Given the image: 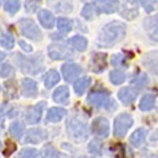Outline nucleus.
Returning <instances> with one entry per match:
<instances>
[{
  "label": "nucleus",
  "mask_w": 158,
  "mask_h": 158,
  "mask_svg": "<svg viewBox=\"0 0 158 158\" xmlns=\"http://www.w3.org/2000/svg\"><path fill=\"white\" fill-rule=\"evenodd\" d=\"M126 25L120 22H112L103 28L97 39V45L110 48L123 39L126 34Z\"/></svg>",
  "instance_id": "f257e3e1"
},
{
  "label": "nucleus",
  "mask_w": 158,
  "mask_h": 158,
  "mask_svg": "<svg viewBox=\"0 0 158 158\" xmlns=\"http://www.w3.org/2000/svg\"><path fill=\"white\" fill-rule=\"evenodd\" d=\"M19 26L21 32L25 37L39 41L42 38V33L36 24L31 19H22L20 21Z\"/></svg>",
  "instance_id": "f03ea898"
},
{
  "label": "nucleus",
  "mask_w": 158,
  "mask_h": 158,
  "mask_svg": "<svg viewBox=\"0 0 158 158\" xmlns=\"http://www.w3.org/2000/svg\"><path fill=\"white\" fill-rule=\"evenodd\" d=\"M133 124V119L127 113L121 114L115 119L114 135L116 138H123L127 133L128 130Z\"/></svg>",
  "instance_id": "7ed1b4c3"
},
{
  "label": "nucleus",
  "mask_w": 158,
  "mask_h": 158,
  "mask_svg": "<svg viewBox=\"0 0 158 158\" xmlns=\"http://www.w3.org/2000/svg\"><path fill=\"white\" fill-rule=\"evenodd\" d=\"M68 131L70 136L79 139L84 140L87 138V127L86 123L80 119L74 117L72 118L67 125Z\"/></svg>",
  "instance_id": "20e7f679"
},
{
  "label": "nucleus",
  "mask_w": 158,
  "mask_h": 158,
  "mask_svg": "<svg viewBox=\"0 0 158 158\" xmlns=\"http://www.w3.org/2000/svg\"><path fill=\"white\" fill-rule=\"evenodd\" d=\"M92 131L97 137L100 138H107L109 134V123L104 117H98L93 121Z\"/></svg>",
  "instance_id": "39448f33"
},
{
  "label": "nucleus",
  "mask_w": 158,
  "mask_h": 158,
  "mask_svg": "<svg viewBox=\"0 0 158 158\" xmlns=\"http://www.w3.org/2000/svg\"><path fill=\"white\" fill-rule=\"evenodd\" d=\"M48 52L49 56L55 60L67 59L73 54V52L67 46L59 44L50 45Z\"/></svg>",
  "instance_id": "423d86ee"
},
{
  "label": "nucleus",
  "mask_w": 158,
  "mask_h": 158,
  "mask_svg": "<svg viewBox=\"0 0 158 158\" xmlns=\"http://www.w3.org/2000/svg\"><path fill=\"white\" fill-rule=\"evenodd\" d=\"M87 101L89 104L97 108H101V107L108 108L111 104V101L108 94L101 92H94L89 94Z\"/></svg>",
  "instance_id": "0eeeda50"
},
{
  "label": "nucleus",
  "mask_w": 158,
  "mask_h": 158,
  "mask_svg": "<svg viewBox=\"0 0 158 158\" xmlns=\"http://www.w3.org/2000/svg\"><path fill=\"white\" fill-rule=\"evenodd\" d=\"M62 73L64 79L68 82L74 81L81 73V68L77 64L67 63L62 67Z\"/></svg>",
  "instance_id": "6e6552de"
},
{
  "label": "nucleus",
  "mask_w": 158,
  "mask_h": 158,
  "mask_svg": "<svg viewBox=\"0 0 158 158\" xmlns=\"http://www.w3.org/2000/svg\"><path fill=\"white\" fill-rule=\"evenodd\" d=\"M45 103L40 102L36 105L32 107L28 110L26 113V121L29 124H36L40 122L41 118Z\"/></svg>",
  "instance_id": "1a4fd4ad"
},
{
  "label": "nucleus",
  "mask_w": 158,
  "mask_h": 158,
  "mask_svg": "<svg viewBox=\"0 0 158 158\" xmlns=\"http://www.w3.org/2000/svg\"><path fill=\"white\" fill-rule=\"evenodd\" d=\"M144 28L151 39L158 42V16L149 17L144 22Z\"/></svg>",
  "instance_id": "9d476101"
},
{
  "label": "nucleus",
  "mask_w": 158,
  "mask_h": 158,
  "mask_svg": "<svg viewBox=\"0 0 158 158\" xmlns=\"http://www.w3.org/2000/svg\"><path fill=\"white\" fill-rule=\"evenodd\" d=\"M48 5L56 12L68 14L73 10L71 0H47Z\"/></svg>",
  "instance_id": "9b49d317"
},
{
  "label": "nucleus",
  "mask_w": 158,
  "mask_h": 158,
  "mask_svg": "<svg viewBox=\"0 0 158 158\" xmlns=\"http://www.w3.org/2000/svg\"><path fill=\"white\" fill-rule=\"evenodd\" d=\"M90 70L95 73L103 71L106 67V55L103 53H97L94 55L90 63Z\"/></svg>",
  "instance_id": "f8f14e48"
},
{
  "label": "nucleus",
  "mask_w": 158,
  "mask_h": 158,
  "mask_svg": "<svg viewBox=\"0 0 158 158\" xmlns=\"http://www.w3.org/2000/svg\"><path fill=\"white\" fill-rule=\"evenodd\" d=\"M137 96H138V92L136 91V89L131 87H125V88L121 89L118 94L119 100L125 105H128L133 102L136 99Z\"/></svg>",
  "instance_id": "ddd939ff"
},
{
  "label": "nucleus",
  "mask_w": 158,
  "mask_h": 158,
  "mask_svg": "<svg viewBox=\"0 0 158 158\" xmlns=\"http://www.w3.org/2000/svg\"><path fill=\"white\" fill-rule=\"evenodd\" d=\"M23 95L26 97H32L37 93V85L32 79L25 78L22 82Z\"/></svg>",
  "instance_id": "4468645a"
},
{
  "label": "nucleus",
  "mask_w": 158,
  "mask_h": 158,
  "mask_svg": "<svg viewBox=\"0 0 158 158\" xmlns=\"http://www.w3.org/2000/svg\"><path fill=\"white\" fill-rule=\"evenodd\" d=\"M40 22L46 29H52L54 26L55 18L50 11L47 10H41L38 14Z\"/></svg>",
  "instance_id": "2eb2a0df"
},
{
  "label": "nucleus",
  "mask_w": 158,
  "mask_h": 158,
  "mask_svg": "<svg viewBox=\"0 0 158 158\" xmlns=\"http://www.w3.org/2000/svg\"><path fill=\"white\" fill-rule=\"evenodd\" d=\"M70 92L67 86H60L53 94V100L58 104H67L69 101Z\"/></svg>",
  "instance_id": "dca6fc26"
},
{
  "label": "nucleus",
  "mask_w": 158,
  "mask_h": 158,
  "mask_svg": "<svg viewBox=\"0 0 158 158\" xmlns=\"http://www.w3.org/2000/svg\"><path fill=\"white\" fill-rule=\"evenodd\" d=\"M119 3L117 0H107L103 3L102 6L97 8V12L105 13V14H112L118 10Z\"/></svg>",
  "instance_id": "f3484780"
},
{
  "label": "nucleus",
  "mask_w": 158,
  "mask_h": 158,
  "mask_svg": "<svg viewBox=\"0 0 158 158\" xmlns=\"http://www.w3.org/2000/svg\"><path fill=\"white\" fill-rule=\"evenodd\" d=\"M67 115V111L61 108H52L48 112V120L52 123H57Z\"/></svg>",
  "instance_id": "a211bd4d"
},
{
  "label": "nucleus",
  "mask_w": 158,
  "mask_h": 158,
  "mask_svg": "<svg viewBox=\"0 0 158 158\" xmlns=\"http://www.w3.org/2000/svg\"><path fill=\"white\" fill-rule=\"evenodd\" d=\"M146 132L144 129H138L134 132L130 137V142L135 147L140 146L144 142H145V138H146Z\"/></svg>",
  "instance_id": "6ab92c4d"
},
{
  "label": "nucleus",
  "mask_w": 158,
  "mask_h": 158,
  "mask_svg": "<svg viewBox=\"0 0 158 158\" xmlns=\"http://www.w3.org/2000/svg\"><path fill=\"white\" fill-rule=\"evenodd\" d=\"M46 138L44 132L39 129H32L27 134L25 141L30 143H39Z\"/></svg>",
  "instance_id": "aec40b11"
},
{
  "label": "nucleus",
  "mask_w": 158,
  "mask_h": 158,
  "mask_svg": "<svg viewBox=\"0 0 158 158\" xmlns=\"http://www.w3.org/2000/svg\"><path fill=\"white\" fill-rule=\"evenodd\" d=\"M60 80L59 74L56 70H51L45 77L44 84L47 89H51L56 85Z\"/></svg>",
  "instance_id": "412c9836"
},
{
  "label": "nucleus",
  "mask_w": 158,
  "mask_h": 158,
  "mask_svg": "<svg viewBox=\"0 0 158 158\" xmlns=\"http://www.w3.org/2000/svg\"><path fill=\"white\" fill-rule=\"evenodd\" d=\"M90 82H91V80H90L89 77H81V78H79L75 83H74V91H75L76 94L77 95H81V94H84L85 90L88 88V86L89 85Z\"/></svg>",
  "instance_id": "4be33fe9"
},
{
  "label": "nucleus",
  "mask_w": 158,
  "mask_h": 158,
  "mask_svg": "<svg viewBox=\"0 0 158 158\" xmlns=\"http://www.w3.org/2000/svg\"><path fill=\"white\" fill-rule=\"evenodd\" d=\"M155 103V97L153 95L147 94L144 96L141 100L140 104H139V108L142 111H149L154 106Z\"/></svg>",
  "instance_id": "5701e85b"
},
{
  "label": "nucleus",
  "mask_w": 158,
  "mask_h": 158,
  "mask_svg": "<svg viewBox=\"0 0 158 158\" xmlns=\"http://www.w3.org/2000/svg\"><path fill=\"white\" fill-rule=\"evenodd\" d=\"M72 45L79 52H84L86 50L87 40L81 36H75L70 40Z\"/></svg>",
  "instance_id": "b1692460"
},
{
  "label": "nucleus",
  "mask_w": 158,
  "mask_h": 158,
  "mask_svg": "<svg viewBox=\"0 0 158 158\" xmlns=\"http://www.w3.org/2000/svg\"><path fill=\"white\" fill-rule=\"evenodd\" d=\"M9 131L13 138L17 139V140H19L20 138H22V134H23V127L18 122L13 123L10 127Z\"/></svg>",
  "instance_id": "393cba45"
},
{
  "label": "nucleus",
  "mask_w": 158,
  "mask_h": 158,
  "mask_svg": "<svg viewBox=\"0 0 158 158\" xmlns=\"http://www.w3.org/2000/svg\"><path fill=\"white\" fill-rule=\"evenodd\" d=\"M110 81L114 85H120L125 81V74L118 70H113L109 74Z\"/></svg>",
  "instance_id": "a878e982"
},
{
  "label": "nucleus",
  "mask_w": 158,
  "mask_h": 158,
  "mask_svg": "<svg viewBox=\"0 0 158 158\" xmlns=\"http://www.w3.org/2000/svg\"><path fill=\"white\" fill-rule=\"evenodd\" d=\"M4 8L10 15H14L20 9V2L18 0H8L4 5Z\"/></svg>",
  "instance_id": "bb28decb"
},
{
  "label": "nucleus",
  "mask_w": 158,
  "mask_h": 158,
  "mask_svg": "<svg viewBox=\"0 0 158 158\" xmlns=\"http://www.w3.org/2000/svg\"><path fill=\"white\" fill-rule=\"evenodd\" d=\"M0 44L6 49H11L15 46V39L9 33H4L0 40Z\"/></svg>",
  "instance_id": "cd10ccee"
},
{
  "label": "nucleus",
  "mask_w": 158,
  "mask_h": 158,
  "mask_svg": "<svg viewBox=\"0 0 158 158\" xmlns=\"http://www.w3.org/2000/svg\"><path fill=\"white\" fill-rule=\"evenodd\" d=\"M58 29L63 32H68L72 29V22L67 18H60L58 20Z\"/></svg>",
  "instance_id": "c85d7f7f"
},
{
  "label": "nucleus",
  "mask_w": 158,
  "mask_h": 158,
  "mask_svg": "<svg viewBox=\"0 0 158 158\" xmlns=\"http://www.w3.org/2000/svg\"><path fill=\"white\" fill-rule=\"evenodd\" d=\"M97 8L95 7V6L92 5V4L87 3L85 6L84 8L81 12V15L84 17L85 19L91 20L94 18V15H95L96 12H97Z\"/></svg>",
  "instance_id": "c756f323"
},
{
  "label": "nucleus",
  "mask_w": 158,
  "mask_h": 158,
  "mask_svg": "<svg viewBox=\"0 0 158 158\" xmlns=\"http://www.w3.org/2000/svg\"><path fill=\"white\" fill-rule=\"evenodd\" d=\"M40 155L42 158H56V151L52 146L46 145L42 148Z\"/></svg>",
  "instance_id": "7c9ffc66"
},
{
  "label": "nucleus",
  "mask_w": 158,
  "mask_h": 158,
  "mask_svg": "<svg viewBox=\"0 0 158 158\" xmlns=\"http://www.w3.org/2000/svg\"><path fill=\"white\" fill-rule=\"evenodd\" d=\"M18 156L19 158H38L39 154L36 149H25L20 152Z\"/></svg>",
  "instance_id": "2f4dec72"
},
{
  "label": "nucleus",
  "mask_w": 158,
  "mask_h": 158,
  "mask_svg": "<svg viewBox=\"0 0 158 158\" xmlns=\"http://www.w3.org/2000/svg\"><path fill=\"white\" fill-rule=\"evenodd\" d=\"M41 0H26L25 2V9L29 13H33L36 10L40 5Z\"/></svg>",
  "instance_id": "473e14b6"
},
{
  "label": "nucleus",
  "mask_w": 158,
  "mask_h": 158,
  "mask_svg": "<svg viewBox=\"0 0 158 158\" xmlns=\"http://www.w3.org/2000/svg\"><path fill=\"white\" fill-rule=\"evenodd\" d=\"M138 15V9H126L122 12L123 17L127 18V20H132L136 18Z\"/></svg>",
  "instance_id": "72a5a7b5"
},
{
  "label": "nucleus",
  "mask_w": 158,
  "mask_h": 158,
  "mask_svg": "<svg viewBox=\"0 0 158 158\" xmlns=\"http://www.w3.org/2000/svg\"><path fill=\"white\" fill-rule=\"evenodd\" d=\"M13 72V68L11 66H10L7 63L2 65L0 67V77H8L10 74Z\"/></svg>",
  "instance_id": "f704fd0d"
},
{
  "label": "nucleus",
  "mask_w": 158,
  "mask_h": 158,
  "mask_svg": "<svg viewBox=\"0 0 158 158\" xmlns=\"http://www.w3.org/2000/svg\"><path fill=\"white\" fill-rule=\"evenodd\" d=\"M123 63V59L122 56L120 55H118V56H114L111 59V63L115 66V67H120L122 66Z\"/></svg>",
  "instance_id": "c9c22d12"
},
{
  "label": "nucleus",
  "mask_w": 158,
  "mask_h": 158,
  "mask_svg": "<svg viewBox=\"0 0 158 158\" xmlns=\"http://www.w3.org/2000/svg\"><path fill=\"white\" fill-rule=\"evenodd\" d=\"M19 44L20 46L22 48L24 49V50L25 51V52H31L32 51V48H31L30 45L27 44L25 43V41H19Z\"/></svg>",
  "instance_id": "e433bc0d"
},
{
  "label": "nucleus",
  "mask_w": 158,
  "mask_h": 158,
  "mask_svg": "<svg viewBox=\"0 0 158 158\" xmlns=\"http://www.w3.org/2000/svg\"><path fill=\"white\" fill-rule=\"evenodd\" d=\"M5 54H4V53H2V52H0V61H1V60H2V59H4V58H5Z\"/></svg>",
  "instance_id": "4c0bfd02"
},
{
  "label": "nucleus",
  "mask_w": 158,
  "mask_h": 158,
  "mask_svg": "<svg viewBox=\"0 0 158 158\" xmlns=\"http://www.w3.org/2000/svg\"><path fill=\"white\" fill-rule=\"evenodd\" d=\"M97 1H99V2H105L107 0H97Z\"/></svg>",
  "instance_id": "58836bf2"
},
{
  "label": "nucleus",
  "mask_w": 158,
  "mask_h": 158,
  "mask_svg": "<svg viewBox=\"0 0 158 158\" xmlns=\"http://www.w3.org/2000/svg\"><path fill=\"white\" fill-rule=\"evenodd\" d=\"M0 148H1V142H0Z\"/></svg>",
  "instance_id": "ea45409f"
},
{
  "label": "nucleus",
  "mask_w": 158,
  "mask_h": 158,
  "mask_svg": "<svg viewBox=\"0 0 158 158\" xmlns=\"http://www.w3.org/2000/svg\"><path fill=\"white\" fill-rule=\"evenodd\" d=\"M0 119H1V117H0Z\"/></svg>",
  "instance_id": "a19ab883"
},
{
  "label": "nucleus",
  "mask_w": 158,
  "mask_h": 158,
  "mask_svg": "<svg viewBox=\"0 0 158 158\" xmlns=\"http://www.w3.org/2000/svg\"><path fill=\"white\" fill-rule=\"evenodd\" d=\"M0 89H1V87H0Z\"/></svg>",
  "instance_id": "79ce46f5"
}]
</instances>
